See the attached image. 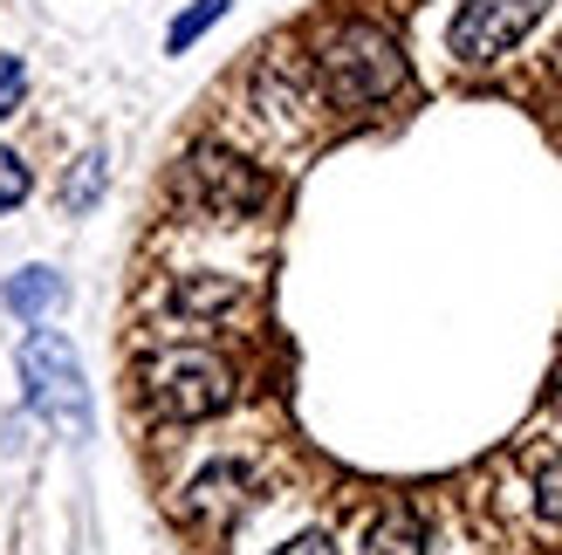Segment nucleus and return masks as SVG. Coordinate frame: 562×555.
<instances>
[{
	"label": "nucleus",
	"instance_id": "obj_1",
	"mask_svg": "<svg viewBox=\"0 0 562 555\" xmlns=\"http://www.w3.org/2000/svg\"><path fill=\"white\" fill-rule=\"evenodd\" d=\"M308 76H316V97L344 117H363V110H384L405 90V48L391 42V27L344 14L316 35V55H308Z\"/></svg>",
	"mask_w": 562,
	"mask_h": 555
},
{
	"label": "nucleus",
	"instance_id": "obj_2",
	"mask_svg": "<svg viewBox=\"0 0 562 555\" xmlns=\"http://www.w3.org/2000/svg\"><path fill=\"white\" fill-rule=\"evenodd\" d=\"M137 398H145V411L165 426H200V419H220V411L240 398V371H234L227 350H213L200 337H179L158 356H145Z\"/></svg>",
	"mask_w": 562,
	"mask_h": 555
},
{
	"label": "nucleus",
	"instance_id": "obj_3",
	"mask_svg": "<svg viewBox=\"0 0 562 555\" xmlns=\"http://www.w3.org/2000/svg\"><path fill=\"white\" fill-rule=\"evenodd\" d=\"M179 192L192 200V213L200 219H255V213H268V200H274V179L261 172L255 158H240V151H227V145H192L186 158H179Z\"/></svg>",
	"mask_w": 562,
	"mask_h": 555
},
{
	"label": "nucleus",
	"instance_id": "obj_4",
	"mask_svg": "<svg viewBox=\"0 0 562 555\" xmlns=\"http://www.w3.org/2000/svg\"><path fill=\"white\" fill-rule=\"evenodd\" d=\"M21 384H27V411H42L63 439L90 432V392H82V364H76V343L63 329L35 322L21 337Z\"/></svg>",
	"mask_w": 562,
	"mask_h": 555
},
{
	"label": "nucleus",
	"instance_id": "obj_5",
	"mask_svg": "<svg viewBox=\"0 0 562 555\" xmlns=\"http://www.w3.org/2000/svg\"><path fill=\"white\" fill-rule=\"evenodd\" d=\"M542 14H549V0H460L453 27H446V55L460 69H494L508 48L536 35Z\"/></svg>",
	"mask_w": 562,
	"mask_h": 555
},
{
	"label": "nucleus",
	"instance_id": "obj_6",
	"mask_svg": "<svg viewBox=\"0 0 562 555\" xmlns=\"http://www.w3.org/2000/svg\"><path fill=\"white\" fill-rule=\"evenodd\" d=\"M0 295H8V309L27 322V329H35V322H48L55 309H63V274H55V268H21V274H8V288H0Z\"/></svg>",
	"mask_w": 562,
	"mask_h": 555
},
{
	"label": "nucleus",
	"instance_id": "obj_7",
	"mask_svg": "<svg viewBox=\"0 0 562 555\" xmlns=\"http://www.w3.org/2000/svg\"><path fill=\"white\" fill-rule=\"evenodd\" d=\"M363 555H426V521H418L412 501H384L371 535H363Z\"/></svg>",
	"mask_w": 562,
	"mask_h": 555
},
{
	"label": "nucleus",
	"instance_id": "obj_8",
	"mask_svg": "<svg viewBox=\"0 0 562 555\" xmlns=\"http://www.w3.org/2000/svg\"><path fill=\"white\" fill-rule=\"evenodd\" d=\"M528 514L549 535H562V446H542L536 466H528Z\"/></svg>",
	"mask_w": 562,
	"mask_h": 555
},
{
	"label": "nucleus",
	"instance_id": "obj_9",
	"mask_svg": "<svg viewBox=\"0 0 562 555\" xmlns=\"http://www.w3.org/2000/svg\"><path fill=\"white\" fill-rule=\"evenodd\" d=\"M227 8H234V0H200V8H186L172 27H165V48H172V55H186L192 42L206 35V27H220V21H227Z\"/></svg>",
	"mask_w": 562,
	"mask_h": 555
},
{
	"label": "nucleus",
	"instance_id": "obj_10",
	"mask_svg": "<svg viewBox=\"0 0 562 555\" xmlns=\"http://www.w3.org/2000/svg\"><path fill=\"white\" fill-rule=\"evenodd\" d=\"M97 192H103V151H90V158H82L76 172H69L63 206H69V213H82V206H97Z\"/></svg>",
	"mask_w": 562,
	"mask_h": 555
},
{
	"label": "nucleus",
	"instance_id": "obj_11",
	"mask_svg": "<svg viewBox=\"0 0 562 555\" xmlns=\"http://www.w3.org/2000/svg\"><path fill=\"white\" fill-rule=\"evenodd\" d=\"M21 97H27V63L21 55H0V124L21 110Z\"/></svg>",
	"mask_w": 562,
	"mask_h": 555
},
{
	"label": "nucleus",
	"instance_id": "obj_12",
	"mask_svg": "<svg viewBox=\"0 0 562 555\" xmlns=\"http://www.w3.org/2000/svg\"><path fill=\"white\" fill-rule=\"evenodd\" d=\"M27 185H35V179H27V165H21L8 145H0V213H14V206L27 200Z\"/></svg>",
	"mask_w": 562,
	"mask_h": 555
},
{
	"label": "nucleus",
	"instance_id": "obj_13",
	"mask_svg": "<svg viewBox=\"0 0 562 555\" xmlns=\"http://www.w3.org/2000/svg\"><path fill=\"white\" fill-rule=\"evenodd\" d=\"M274 555H336V542H329V535H316V529H308V535H295V542H281Z\"/></svg>",
	"mask_w": 562,
	"mask_h": 555
}]
</instances>
